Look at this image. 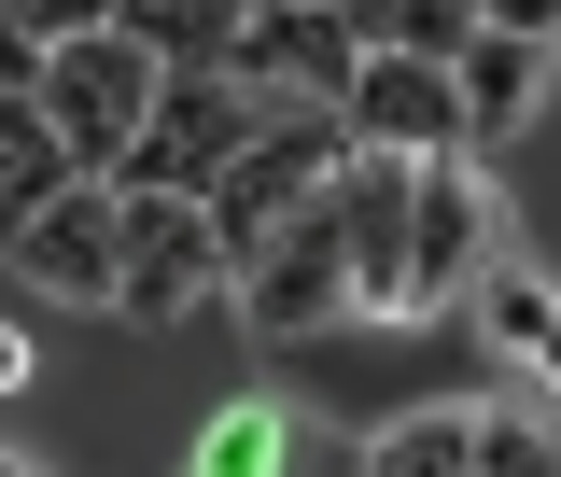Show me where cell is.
Instances as JSON below:
<instances>
[{"label":"cell","instance_id":"7c38bea8","mask_svg":"<svg viewBox=\"0 0 561 477\" xmlns=\"http://www.w3.org/2000/svg\"><path fill=\"white\" fill-rule=\"evenodd\" d=\"M84 169L57 155V127H43V99H0V239H28L43 211L70 197Z\"/></svg>","mask_w":561,"mask_h":477},{"label":"cell","instance_id":"52a82bcc","mask_svg":"<svg viewBox=\"0 0 561 477\" xmlns=\"http://www.w3.org/2000/svg\"><path fill=\"white\" fill-rule=\"evenodd\" d=\"M14 268L43 281V295H70V309H113V281H127V197H113V183H70V197L14 239Z\"/></svg>","mask_w":561,"mask_h":477},{"label":"cell","instance_id":"2e32d148","mask_svg":"<svg viewBox=\"0 0 561 477\" xmlns=\"http://www.w3.org/2000/svg\"><path fill=\"white\" fill-rule=\"evenodd\" d=\"M478 477H561V450L534 421H478Z\"/></svg>","mask_w":561,"mask_h":477},{"label":"cell","instance_id":"8992f818","mask_svg":"<svg viewBox=\"0 0 561 477\" xmlns=\"http://www.w3.org/2000/svg\"><path fill=\"white\" fill-rule=\"evenodd\" d=\"M337 239H351V309H365V323H421V268H408V169H393V155L337 169Z\"/></svg>","mask_w":561,"mask_h":477},{"label":"cell","instance_id":"ba28073f","mask_svg":"<svg viewBox=\"0 0 561 477\" xmlns=\"http://www.w3.org/2000/svg\"><path fill=\"white\" fill-rule=\"evenodd\" d=\"M351 127L379 140V155H463V84H449L435 57L365 43V70H351Z\"/></svg>","mask_w":561,"mask_h":477},{"label":"cell","instance_id":"4fadbf2b","mask_svg":"<svg viewBox=\"0 0 561 477\" xmlns=\"http://www.w3.org/2000/svg\"><path fill=\"white\" fill-rule=\"evenodd\" d=\"M113 29H127V43H140V57H154V70H183V84H197V70H225V57H239V14H210V0H127Z\"/></svg>","mask_w":561,"mask_h":477},{"label":"cell","instance_id":"9a60e30c","mask_svg":"<svg viewBox=\"0 0 561 477\" xmlns=\"http://www.w3.org/2000/svg\"><path fill=\"white\" fill-rule=\"evenodd\" d=\"M491 338H505V351H534V365L561 379V309L534 295V281H505V295H491Z\"/></svg>","mask_w":561,"mask_h":477},{"label":"cell","instance_id":"ac0fdd59","mask_svg":"<svg viewBox=\"0 0 561 477\" xmlns=\"http://www.w3.org/2000/svg\"><path fill=\"white\" fill-rule=\"evenodd\" d=\"M0 394H28V338L14 323H0Z\"/></svg>","mask_w":561,"mask_h":477},{"label":"cell","instance_id":"8fae6325","mask_svg":"<svg viewBox=\"0 0 561 477\" xmlns=\"http://www.w3.org/2000/svg\"><path fill=\"white\" fill-rule=\"evenodd\" d=\"M449 84H463V140H505L519 113H534V84H548V43L478 14V43H463V70H449Z\"/></svg>","mask_w":561,"mask_h":477},{"label":"cell","instance_id":"d6986e66","mask_svg":"<svg viewBox=\"0 0 561 477\" xmlns=\"http://www.w3.org/2000/svg\"><path fill=\"white\" fill-rule=\"evenodd\" d=\"M0 477H43V464H0Z\"/></svg>","mask_w":561,"mask_h":477},{"label":"cell","instance_id":"30bf717a","mask_svg":"<svg viewBox=\"0 0 561 477\" xmlns=\"http://www.w3.org/2000/svg\"><path fill=\"white\" fill-rule=\"evenodd\" d=\"M295 84V99H351V70H365V14H239V57H225V84Z\"/></svg>","mask_w":561,"mask_h":477},{"label":"cell","instance_id":"5b68a950","mask_svg":"<svg viewBox=\"0 0 561 477\" xmlns=\"http://www.w3.org/2000/svg\"><path fill=\"white\" fill-rule=\"evenodd\" d=\"M210 281H225V225L183 197H127V281H113V309L127 323H183Z\"/></svg>","mask_w":561,"mask_h":477},{"label":"cell","instance_id":"277c9868","mask_svg":"<svg viewBox=\"0 0 561 477\" xmlns=\"http://www.w3.org/2000/svg\"><path fill=\"white\" fill-rule=\"evenodd\" d=\"M239 309H253V338H323V323L351 309V239H337V197H323V211H295L267 253H253Z\"/></svg>","mask_w":561,"mask_h":477},{"label":"cell","instance_id":"7a4b0ae2","mask_svg":"<svg viewBox=\"0 0 561 477\" xmlns=\"http://www.w3.org/2000/svg\"><path fill=\"white\" fill-rule=\"evenodd\" d=\"M253 127H267V113H253L225 70H197V84H169V99H154L140 155L113 169V197H183V211H210V197H225V169L253 155Z\"/></svg>","mask_w":561,"mask_h":477},{"label":"cell","instance_id":"9c48e42d","mask_svg":"<svg viewBox=\"0 0 561 477\" xmlns=\"http://www.w3.org/2000/svg\"><path fill=\"white\" fill-rule=\"evenodd\" d=\"M408 268H421V309H435V295H463V281L491 268V183L463 169V155L408 169Z\"/></svg>","mask_w":561,"mask_h":477},{"label":"cell","instance_id":"5bb4252c","mask_svg":"<svg viewBox=\"0 0 561 477\" xmlns=\"http://www.w3.org/2000/svg\"><path fill=\"white\" fill-rule=\"evenodd\" d=\"M365 477H478V421L463 408H408L379 450H365Z\"/></svg>","mask_w":561,"mask_h":477},{"label":"cell","instance_id":"3957f363","mask_svg":"<svg viewBox=\"0 0 561 477\" xmlns=\"http://www.w3.org/2000/svg\"><path fill=\"white\" fill-rule=\"evenodd\" d=\"M323 155H337V140H323V113H267V127H253V155L225 169V197H210L225 253H267L295 211H323Z\"/></svg>","mask_w":561,"mask_h":477},{"label":"cell","instance_id":"6da1fadb","mask_svg":"<svg viewBox=\"0 0 561 477\" xmlns=\"http://www.w3.org/2000/svg\"><path fill=\"white\" fill-rule=\"evenodd\" d=\"M154 99H169V84H154V57H140L113 14H99L84 43H57V57H43V127H57V155L84 169V183H113V169L140 155Z\"/></svg>","mask_w":561,"mask_h":477},{"label":"cell","instance_id":"e0dca14e","mask_svg":"<svg viewBox=\"0 0 561 477\" xmlns=\"http://www.w3.org/2000/svg\"><path fill=\"white\" fill-rule=\"evenodd\" d=\"M0 99H43V43H28V14H0Z\"/></svg>","mask_w":561,"mask_h":477}]
</instances>
